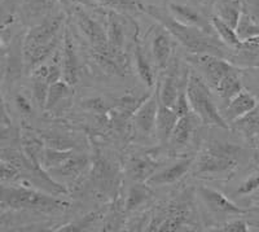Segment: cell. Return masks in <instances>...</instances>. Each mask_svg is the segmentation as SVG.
<instances>
[{"mask_svg":"<svg viewBox=\"0 0 259 232\" xmlns=\"http://www.w3.org/2000/svg\"><path fill=\"white\" fill-rule=\"evenodd\" d=\"M74 17L77 21V25L82 31L83 36L91 44L92 50H99L108 46V31L106 25L104 26L100 21L92 17L90 13L83 11L82 8L75 7Z\"/></svg>","mask_w":259,"mask_h":232,"instance_id":"obj_7","label":"cell"},{"mask_svg":"<svg viewBox=\"0 0 259 232\" xmlns=\"http://www.w3.org/2000/svg\"><path fill=\"white\" fill-rule=\"evenodd\" d=\"M251 212L256 213V214H259V203L256 204V205H254L253 208H251Z\"/></svg>","mask_w":259,"mask_h":232,"instance_id":"obj_39","label":"cell"},{"mask_svg":"<svg viewBox=\"0 0 259 232\" xmlns=\"http://www.w3.org/2000/svg\"><path fill=\"white\" fill-rule=\"evenodd\" d=\"M106 31H108V46L114 51H123L124 27L121 17L115 12L110 11L106 20Z\"/></svg>","mask_w":259,"mask_h":232,"instance_id":"obj_21","label":"cell"},{"mask_svg":"<svg viewBox=\"0 0 259 232\" xmlns=\"http://www.w3.org/2000/svg\"><path fill=\"white\" fill-rule=\"evenodd\" d=\"M258 103L254 95L250 92L242 90L239 95H236L232 100L227 103L226 109H224L223 117L228 124H233L235 121L240 120L241 117L250 113L251 110L256 108Z\"/></svg>","mask_w":259,"mask_h":232,"instance_id":"obj_15","label":"cell"},{"mask_svg":"<svg viewBox=\"0 0 259 232\" xmlns=\"http://www.w3.org/2000/svg\"><path fill=\"white\" fill-rule=\"evenodd\" d=\"M157 164L148 159H135L128 165V175L136 182H147L156 173Z\"/></svg>","mask_w":259,"mask_h":232,"instance_id":"obj_24","label":"cell"},{"mask_svg":"<svg viewBox=\"0 0 259 232\" xmlns=\"http://www.w3.org/2000/svg\"><path fill=\"white\" fill-rule=\"evenodd\" d=\"M187 82H188V81H187ZM186 87L183 88L182 91H180L179 96H178V99H177V103H175V105H174V110L177 112V114L179 115V117H184V115H188V114H192V113H193L192 112L191 104H189L188 96H187Z\"/></svg>","mask_w":259,"mask_h":232,"instance_id":"obj_32","label":"cell"},{"mask_svg":"<svg viewBox=\"0 0 259 232\" xmlns=\"http://www.w3.org/2000/svg\"><path fill=\"white\" fill-rule=\"evenodd\" d=\"M168 12L174 16L178 21L183 24L189 25V26H196L205 30L207 32H215L214 27L211 25V21L207 22V20L198 12L193 7L186 6V4L170 3L168 4ZM217 34V32H215Z\"/></svg>","mask_w":259,"mask_h":232,"instance_id":"obj_14","label":"cell"},{"mask_svg":"<svg viewBox=\"0 0 259 232\" xmlns=\"http://www.w3.org/2000/svg\"><path fill=\"white\" fill-rule=\"evenodd\" d=\"M21 141H22L25 154L31 160L32 164L41 168V162H43L46 153V150L43 149V147H45L43 140L30 130H24L22 135H21Z\"/></svg>","mask_w":259,"mask_h":232,"instance_id":"obj_18","label":"cell"},{"mask_svg":"<svg viewBox=\"0 0 259 232\" xmlns=\"http://www.w3.org/2000/svg\"><path fill=\"white\" fill-rule=\"evenodd\" d=\"M70 87L71 86L68 82H65L64 80L52 83L50 87V91H48L46 109L51 110V109H55L56 106H59L62 101L69 100L71 96Z\"/></svg>","mask_w":259,"mask_h":232,"instance_id":"obj_25","label":"cell"},{"mask_svg":"<svg viewBox=\"0 0 259 232\" xmlns=\"http://www.w3.org/2000/svg\"><path fill=\"white\" fill-rule=\"evenodd\" d=\"M21 175V171L12 162L2 160V179L3 182H13Z\"/></svg>","mask_w":259,"mask_h":232,"instance_id":"obj_33","label":"cell"},{"mask_svg":"<svg viewBox=\"0 0 259 232\" xmlns=\"http://www.w3.org/2000/svg\"><path fill=\"white\" fill-rule=\"evenodd\" d=\"M150 196H152V192H150L147 183L145 184H135L134 187H131L128 192L126 209L127 210H134L142 204H144L145 201L149 200Z\"/></svg>","mask_w":259,"mask_h":232,"instance_id":"obj_30","label":"cell"},{"mask_svg":"<svg viewBox=\"0 0 259 232\" xmlns=\"http://www.w3.org/2000/svg\"><path fill=\"white\" fill-rule=\"evenodd\" d=\"M194 161H196L194 157H184V159L178 160L175 164H172L168 168L162 169L158 173H154L145 183L148 185H156V187L172 184V183L182 179L183 176L191 170L192 166H194Z\"/></svg>","mask_w":259,"mask_h":232,"instance_id":"obj_12","label":"cell"},{"mask_svg":"<svg viewBox=\"0 0 259 232\" xmlns=\"http://www.w3.org/2000/svg\"><path fill=\"white\" fill-rule=\"evenodd\" d=\"M61 68L62 80L68 82L70 86L77 85L79 81V60H78L77 50L74 44L73 35L70 29L65 27L64 30V43L61 48Z\"/></svg>","mask_w":259,"mask_h":232,"instance_id":"obj_9","label":"cell"},{"mask_svg":"<svg viewBox=\"0 0 259 232\" xmlns=\"http://www.w3.org/2000/svg\"><path fill=\"white\" fill-rule=\"evenodd\" d=\"M186 91L192 112L196 114L201 124L205 126L219 127V129H230V124L223 117L218 106L215 105L209 83L200 74H189Z\"/></svg>","mask_w":259,"mask_h":232,"instance_id":"obj_3","label":"cell"},{"mask_svg":"<svg viewBox=\"0 0 259 232\" xmlns=\"http://www.w3.org/2000/svg\"><path fill=\"white\" fill-rule=\"evenodd\" d=\"M188 61L201 71V76L214 88L219 85L227 73L235 69L230 60L209 53H191Z\"/></svg>","mask_w":259,"mask_h":232,"instance_id":"obj_6","label":"cell"},{"mask_svg":"<svg viewBox=\"0 0 259 232\" xmlns=\"http://www.w3.org/2000/svg\"><path fill=\"white\" fill-rule=\"evenodd\" d=\"M215 229L224 232H247L249 231V226H247V223L244 219H233L222 224V226H219L218 228Z\"/></svg>","mask_w":259,"mask_h":232,"instance_id":"obj_35","label":"cell"},{"mask_svg":"<svg viewBox=\"0 0 259 232\" xmlns=\"http://www.w3.org/2000/svg\"><path fill=\"white\" fill-rule=\"evenodd\" d=\"M2 205L11 209H22L32 212H56L69 205L61 199L50 196L29 187H7L2 188Z\"/></svg>","mask_w":259,"mask_h":232,"instance_id":"obj_4","label":"cell"},{"mask_svg":"<svg viewBox=\"0 0 259 232\" xmlns=\"http://www.w3.org/2000/svg\"><path fill=\"white\" fill-rule=\"evenodd\" d=\"M242 15V0H219L215 4V16L236 30Z\"/></svg>","mask_w":259,"mask_h":232,"instance_id":"obj_19","label":"cell"},{"mask_svg":"<svg viewBox=\"0 0 259 232\" xmlns=\"http://www.w3.org/2000/svg\"><path fill=\"white\" fill-rule=\"evenodd\" d=\"M53 6V0H24L25 13L29 20L43 21L51 16V9Z\"/></svg>","mask_w":259,"mask_h":232,"instance_id":"obj_26","label":"cell"},{"mask_svg":"<svg viewBox=\"0 0 259 232\" xmlns=\"http://www.w3.org/2000/svg\"><path fill=\"white\" fill-rule=\"evenodd\" d=\"M104 6L117 9H128V11H140V0H96Z\"/></svg>","mask_w":259,"mask_h":232,"instance_id":"obj_31","label":"cell"},{"mask_svg":"<svg viewBox=\"0 0 259 232\" xmlns=\"http://www.w3.org/2000/svg\"><path fill=\"white\" fill-rule=\"evenodd\" d=\"M258 188H259V173L254 174V175L250 176V178H247V179L240 185L239 189L236 191V194L240 195V196H246V195L256 191Z\"/></svg>","mask_w":259,"mask_h":232,"instance_id":"obj_34","label":"cell"},{"mask_svg":"<svg viewBox=\"0 0 259 232\" xmlns=\"http://www.w3.org/2000/svg\"><path fill=\"white\" fill-rule=\"evenodd\" d=\"M172 38L174 36L162 26V29L158 30L152 39V53H153L157 69L159 70H166L174 57L172 56V51H174Z\"/></svg>","mask_w":259,"mask_h":232,"instance_id":"obj_13","label":"cell"},{"mask_svg":"<svg viewBox=\"0 0 259 232\" xmlns=\"http://www.w3.org/2000/svg\"><path fill=\"white\" fill-rule=\"evenodd\" d=\"M210 21H211V25L214 27L215 32H217V35L221 38V41L226 44L227 47L231 48L232 51L239 50L241 47L242 41L239 38L237 32L232 26L226 24L224 21H222L218 16L215 15L210 17Z\"/></svg>","mask_w":259,"mask_h":232,"instance_id":"obj_22","label":"cell"},{"mask_svg":"<svg viewBox=\"0 0 259 232\" xmlns=\"http://www.w3.org/2000/svg\"><path fill=\"white\" fill-rule=\"evenodd\" d=\"M178 120H179V115L177 114L174 108H170V106H166L163 104H159L156 122V131L162 144L170 141V136L172 134V130H174Z\"/></svg>","mask_w":259,"mask_h":232,"instance_id":"obj_16","label":"cell"},{"mask_svg":"<svg viewBox=\"0 0 259 232\" xmlns=\"http://www.w3.org/2000/svg\"><path fill=\"white\" fill-rule=\"evenodd\" d=\"M62 4H85V6H92L90 0H59Z\"/></svg>","mask_w":259,"mask_h":232,"instance_id":"obj_38","label":"cell"},{"mask_svg":"<svg viewBox=\"0 0 259 232\" xmlns=\"http://www.w3.org/2000/svg\"><path fill=\"white\" fill-rule=\"evenodd\" d=\"M233 125L236 126V129L240 130L241 132H244L245 135L249 139H253L254 136L259 135V108L256 105V108L254 110H251L250 113H247L246 115L241 117L240 120L235 121Z\"/></svg>","mask_w":259,"mask_h":232,"instance_id":"obj_28","label":"cell"},{"mask_svg":"<svg viewBox=\"0 0 259 232\" xmlns=\"http://www.w3.org/2000/svg\"><path fill=\"white\" fill-rule=\"evenodd\" d=\"M16 104H17V106L22 110V112H25L26 114L30 113V104L24 96H20V95H18V96L16 97Z\"/></svg>","mask_w":259,"mask_h":232,"instance_id":"obj_37","label":"cell"},{"mask_svg":"<svg viewBox=\"0 0 259 232\" xmlns=\"http://www.w3.org/2000/svg\"><path fill=\"white\" fill-rule=\"evenodd\" d=\"M239 147L215 141L194 161V174L198 176H215L232 174L239 166Z\"/></svg>","mask_w":259,"mask_h":232,"instance_id":"obj_5","label":"cell"},{"mask_svg":"<svg viewBox=\"0 0 259 232\" xmlns=\"http://www.w3.org/2000/svg\"><path fill=\"white\" fill-rule=\"evenodd\" d=\"M197 192L203 204L217 214L241 215L247 212L245 209L233 204L230 199H227L223 194H221L217 189H212L210 187H200Z\"/></svg>","mask_w":259,"mask_h":232,"instance_id":"obj_11","label":"cell"},{"mask_svg":"<svg viewBox=\"0 0 259 232\" xmlns=\"http://www.w3.org/2000/svg\"><path fill=\"white\" fill-rule=\"evenodd\" d=\"M166 73L161 82L157 85L161 104L170 108H174L177 99L183 88L180 87L182 82L179 78V62L177 57H172L170 65L166 68ZM187 86V85H186Z\"/></svg>","mask_w":259,"mask_h":232,"instance_id":"obj_10","label":"cell"},{"mask_svg":"<svg viewBox=\"0 0 259 232\" xmlns=\"http://www.w3.org/2000/svg\"><path fill=\"white\" fill-rule=\"evenodd\" d=\"M236 32L242 42H246L251 38L259 35V25L242 9V15L240 17L239 25L236 27Z\"/></svg>","mask_w":259,"mask_h":232,"instance_id":"obj_29","label":"cell"},{"mask_svg":"<svg viewBox=\"0 0 259 232\" xmlns=\"http://www.w3.org/2000/svg\"><path fill=\"white\" fill-rule=\"evenodd\" d=\"M134 44H135V48H134V55H135V64H136V70H138L139 76L140 80L148 86V87H152L154 85V71L150 66V62L148 61L147 56H145V52L143 50L142 41L139 38V27L136 26L135 31V38H134Z\"/></svg>","mask_w":259,"mask_h":232,"instance_id":"obj_17","label":"cell"},{"mask_svg":"<svg viewBox=\"0 0 259 232\" xmlns=\"http://www.w3.org/2000/svg\"><path fill=\"white\" fill-rule=\"evenodd\" d=\"M203 3H206V4H209V3H211L212 0H202Z\"/></svg>","mask_w":259,"mask_h":232,"instance_id":"obj_40","label":"cell"},{"mask_svg":"<svg viewBox=\"0 0 259 232\" xmlns=\"http://www.w3.org/2000/svg\"><path fill=\"white\" fill-rule=\"evenodd\" d=\"M64 18L62 13L51 15L27 31L22 44L27 70H35L56 51L60 39L64 38Z\"/></svg>","mask_w":259,"mask_h":232,"instance_id":"obj_2","label":"cell"},{"mask_svg":"<svg viewBox=\"0 0 259 232\" xmlns=\"http://www.w3.org/2000/svg\"><path fill=\"white\" fill-rule=\"evenodd\" d=\"M194 117H196L194 113H192V114H188V115H184V117H179L174 130H172V134H171L170 136L171 144L184 145L188 143L192 134H193L194 127H196V124H194Z\"/></svg>","mask_w":259,"mask_h":232,"instance_id":"obj_23","label":"cell"},{"mask_svg":"<svg viewBox=\"0 0 259 232\" xmlns=\"http://www.w3.org/2000/svg\"><path fill=\"white\" fill-rule=\"evenodd\" d=\"M87 164H89V161H87V159H84V157L74 156V154H71V156L69 157L66 161L62 162L60 166L51 169L50 171L52 174H56V175L73 178V176L79 175L83 171V169L87 166Z\"/></svg>","mask_w":259,"mask_h":232,"instance_id":"obj_27","label":"cell"},{"mask_svg":"<svg viewBox=\"0 0 259 232\" xmlns=\"http://www.w3.org/2000/svg\"><path fill=\"white\" fill-rule=\"evenodd\" d=\"M242 9L259 25V0H242Z\"/></svg>","mask_w":259,"mask_h":232,"instance_id":"obj_36","label":"cell"},{"mask_svg":"<svg viewBox=\"0 0 259 232\" xmlns=\"http://www.w3.org/2000/svg\"><path fill=\"white\" fill-rule=\"evenodd\" d=\"M159 94L158 87L156 88V94H152L144 103L136 109L134 114V127L135 131L143 138L150 136L156 131L157 114L159 109Z\"/></svg>","mask_w":259,"mask_h":232,"instance_id":"obj_8","label":"cell"},{"mask_svg":"<svg viewBox=\"0 0 259 232\" xmlns=\"http://www.w3.org/2000/svg\"><path fill=\"white\" fill-rule=\"evenodd\" d=\"M140 11L158 21L161 26L165 27L189 53H209L223 59L231 57L230 53L227 52L228 47L215 32H207L200 27L183 24L168 11L159 7L142 3Z\"/></svg>","mask_w":259,"mask_h":232,"instance_id":"obj_1","label":"cell"},{"mask_svg":"<svg viewBox=\"0 0 259 232\" xmlns=\"http://www.w3.org/2000/svg\"><path fill=\"white\" fill-rule=\"evenodd\" d=\"M215 90H217L219 96L224 101H227V103L232 100L236 95H239L244 90V87H242V81L240 78V74L237 71V69L235 68L230 73H227L222 78L219 85L215 87Z\"/></svg>","mask_w":259,"mask_h":232,"instance_id":"obj_20","label":"cell"}]
</instances>
